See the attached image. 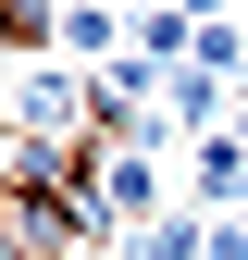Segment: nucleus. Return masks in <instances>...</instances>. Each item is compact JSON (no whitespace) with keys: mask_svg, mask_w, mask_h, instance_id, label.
Segmentation results:
<instances>
[{"mask_svg":"<svg viewBox=\"0 0 248 260\" xmlns=\"http://www.w3.org/2000/svg\"><path fill=\"white\" fill-rule=\"evenodd\" d=\"M62 50H75V62H100V50H124V25L100 13V0H62Z\"/></svg>","mask_w":248,"mask_h":260,"instance_id":"obj_1","label":"nucleus"}]
</instances>
